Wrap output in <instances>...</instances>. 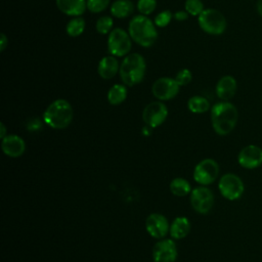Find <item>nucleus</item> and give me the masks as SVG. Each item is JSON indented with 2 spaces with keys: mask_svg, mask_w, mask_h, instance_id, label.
I'll use <instances>...</instances> for the list:
<instances>
[{
  "mask_svg": "<svg viewBox=\"0 0 262 262\" xmlns=\"http://www.w3.org/2000/svg\"><path fill=\"white\" fill-rule=\"evenodd\" d=\"M187 16H188V13L186 11H177L174 14V18L177 20H184L187 18Z\"/></svg>",
  "mask_w": 262,
  "mask_h": 262,
  "instance_id": "obj_32",
  "label": "nucleus"
},
{
  "mask_svg": "<svg viewBox=\"0 0 262 262\" xmlns=\"http://www.w3.org/2000/svg\"><path fill=\"white\" fill-rule=\"evenodd\" d=\"M238 119V112L234 104L229 101H220L211 108L212 127L220 136L228 135L235 127Z\"/></svg>",
  "mask_w": 262,
  "mask_h": 262,
  "instance_id": "obj_1",
  "label": "nucleus"
},
{
  "mask_svg": "<svg viewBox=\"0 0 262 262\" xmlns=\"http://www.w3.org/2000/svg\"><path fill=\"white\" fill-rule=\"evenodd\" d=\"M219 175V165L213 159H204L200 161L193 169V179L201 185H209L213 183Z\"/></svg>",
  "mask_w": 262,
  "mask_h": 262,
  "instance_id": "obj_7",
  "label": "nucleus"
},
{
  "mask_svg": "<svg viewBox=\"0 0 262 262\" xmlns=\"http://www.w3.org/2000/svg\"><path fill=\"white\" fill-rule=\"evenodd\" d=\"M171 18H172V13L169 10H164L156 16L155 24H156V26L163 28V27H166L170 23Z\"/></svg>",
  "mask_w": 262,
  "mask_h": 262,
  "instance_id": "obj_30",
  "label": "nucleus"
},
{
  "mask_svg": "<svg viewBox=\"0 0 262 262\" xmlns=\"http://www.w3.org/2000/svg\"><path fill=\"white\" fill-rule=\"evenodd\" d=\"M0 128H1V135H0V137H1V139L2 138H4L7 134H6V128H5V125L3 124V123H1L0 124Z\"/></svg>",
  "mask_w": 262,
  "mask_h": 262,
  "instance_id": "obj_33",
  "label": "nucleus"
},
{
  "mask_svg": "<svg viewBox=\"0 0 262 262\" xmlns=\"http://www.w3.org/2000/svg\"><path fill=\"white\" fill-rule=\"evenodd\" d=\"M108 52L114 56H124L131 49V37L121 28L114 29L107 38Z\"/></svg>",
  "mask_w": 262,
  "mask_h": 262,
  "instance_id": "obj_8",
  "label": "nucleus"
},
{
  "mask_svg": "<svg viewBox=\"0 0 262 262\" xmlns=\"http://www.w3.org/2000/svg\"><path fill=\"white\" fill-rule=\"evenodd\" d=\"M191 79H192V75L188 69H183L179 71L175 77V80L179 84V86L187 85L191 81Z\"/></svg>",
  "mask_w": 262,
  "mask_h": 262,
  "instance_id": "obj_29",
  "label": "nucleus"
},
{
  "mask_svg": "<svg viewBox=\"0 0 262 262\" xmlns=\"http://www.w3.org/2000/svg\"><path fill=\"white\" fill-rule=\"evenodd\" d=\"M8 44V39L6 37V35L4 33H1L0 35V50L3 51L5 49V47Z\"/></svg>",
  "mask_w": 262,
  "mask_h": 262,
  "instance_id": "obj_31",
  "label": "nucleus"
},
{
  "mask_svg": "<svg viewBox=\"0 0 262 262\" xmlns=\"http://www.w3.org/2000/svg\"><path fill=\"white\" fill-rule=\"evenodd\" d=\"M145 229L151 237L162 239L169 232L170 224L164 215L152 213L145 220Z\"/></svg>",
  "mask_w": 262,
  "mask_h": 262,
  "instance_id": "obj_14",
  "label": "nucleus"
},
{
  "mask_svg": "<svg viewBox=\"0 0 262 262\" xmlns=\"http://www.w3.org/2000/svg\"><path fill=\"white\" fill-rule=\"evenodd\" d=\"M2 151L10 158H18L24 155L26 150L25 140L16 134H8L2 138Z\"/></svg>",
  "mask_w": 262,
  "mask_h": 262,
  "instance_id": "obj_15",
  "label": "nucleus"
},
{
  "mask_svg": "<svg viewBox=\"0 0 262 262\" xmlns=\"http://www.w3.org/2000/svg\"><path fill=\"white\" fill-rule=\"evenodd\" d=\"M199 25L207 34L217 36L224 33L226 29V19L220 11L208 8L199 15Z\"/></svg>",
  "mask_w": 262,
  "mask_h": 262,
  "instance_id": "obj_5",
  "label": "nucleus"
},
{
  "mask_svg": "<svg viewBox=\"0 0 262 262\" xmlns=\"http://www.w3.org/2000/svg\"><path fill=\"white\" fill-rule=\"evenodd\" d=\"M236 88H237L236 80L232 76L226 75V76H223L217 82L216 94L221 100L228 101L234 96L236 92Z\"/></svg>",
  "mask_w": 262,
  "mask_h": 262,
  "instance_id": "obj_16",
  "label": "nucleus"
},
{
  "mask_svg": "<svg viewBox=\"0 0 262 262\" xmlns=\"http://www.w3.org/2000/svg\"><path fill=\"white\" fill-rule=\"evenodd\" d=\"M127 97V89L122 84L113 85L107 92V100L113 105L122 103Z\"/></svg>",
  "mask_w": 262,
  "mask_h": 262,
  "instance_id": "obj_22",
  "label": "nucleus"
},
{
  "mask_svg": "<svg viewBox=\"0 0 262 262\" xmlns=\"http://www.w3.org/2000/svg\"><path fill=\"white\" fill-rule=\"evenodd\" d=\"M187 107L191 113L203 114V113H206L207 111H209L210 102L204 96L195 95V96H192L188 99Z\"/></svg>",
  "mask_w": 262,
  "mask_h": 262,
  "instance_id": "obj_23",
  "label": "nucleus"
},
{
  "mask_svg": "<svg viewBox=\"0 0 262 262\" xmlns=\"http://www.w3.org/2000/svg\"><path fill=\"white\" fill-rule=\"evenodd\" d=\"M190 204L192 209L200 214H207L214 205V194L205 185L195 187L190 192Z\"/></svg>",
  "mask_w": 262,
  "mask_h": 262,
  "instance_id": "obj_9",
  "label": "nucleus"
},
{
  "mask_svg": "<svg viewBox=\"0 0 262 262\" xmlns=\"http://www.w3.org/2000/svg\"><path fill=\"white\" fill-rule=\"evenodd\" d=\"M190 231V222L184 216L176 217L170 224L169 233L174 239L184 238Z\"/></svg>",
  "mask_w": 262,
  "mask_h": 262,
  "instance_id": "obj_18",
  "label": "nucleus"
},
{
  "mask_svg": "<svg viewBox=\"0 0 262 262\" xmlns=\"http://www.w3.org/2000/svg\"><path fill=\"white\" fill-rule=\"evenodd\" d=\"M133 10L134 5L130 0H117L111 7V13L118 18L129 16Z\"/></svg>",
  "mask_w": 262,
  "mask_h": 262,
  "instance_id": "obj_20",
  "label": "nucleus"
},
{
  "mask_svg": "<svg viewBox=\"0 0 262 262\" xmlns=\"http://www.w3.org/2000/svg\"><path fill=\"white\" fill-rule=\"evenodd\" d=\"M157 1L156 0H138L137 9L143 15H148L156 9Z\"/></svg>",
  "mask_w": 262,
  "mask_h": 262,
  "instance_id": "obj_27",
  "label": "nucleus"
},
{
  "mask_svg": "<svg viewBox=\"0 0 262 262\" xmlns=\"http://www.w3.org/2000/svg\"><path fill=\"white\" fill-rule=\"evenodd\" d=\"M74 111L71 103L66 99L52 101L43 114L44 122L51 128L61 130L67 128L73 121Z\"/></svg>",
  "mask_w": 262,
  "mask_h": 262,
  "instance_id": "obj_2",
  "label": "nucleus"
},
{
  "mask_svg": "<svg viewBox=\"0 0 262 262\" xmlns=\"http://www.w3.org/2000/svg\"><path fill=\"white\" fill-rule=\"evenodd\" d=\"M218 189L224 199L228 201H236L243 195L245 184L242 178L236 174L226 173L220 177Z\"/></svg>",
  "mask_w": 262,
  "mask_h": 262,
  "instance_id": "obj_6",
  "label": "nucleus"
},
{
  "mask_svg": "<svg viewBox=\"0 0 262 262\" xmlns=\"http://www.w3.org/2000/svg\"><path fill=\"white\" fill-rule=\"evenodd\" d=\"M237 163L245 169H256L262 165V148L256 144L243 147L237 155Z\"/></svg>",
  "mask_w": 262,
  "mask_h": 262,
  "instance_id": "obj_13",
  "label": "nucleus"
},
{
  "mask_svg": "<svg viewBox=\"0 0 262 262\" xmlns=\"http://www.w3.org/2000/svg\"><path fill=\"white\" fill-rule=\"evenodd\" d=\"M167 117L168 108L166 104L161 101H152L148 103L142 112L143 122L150 128H157L162 125Z\"/></svg>",
  "mask_w": 262,
  "mask_h": 262,
  "instance_id": "obj_10",
  "label": "nucleus"
},
{
  "mask_svg": "<svg viewBox=\"0 0 262 262\" xmlns=\"http://www.w3.org/2000/svg\"><path fill=\"white\" fill-rule=\"evenodd\" d=\"M257 10H258L259 14L262 16V0L257 1Z\"/></svg>",
  "mask_w": 262,
  "mask_h": 262,
  "instance_id": "obj_34",
  "label": "nucleus"
},
{
  "mask_svg": "<svg viewBox=\"0 0 262 262\" xmlns=\"http://www.w3.org/2000/svg\"><path fill=\"white\" fill-rule=\"evenodd\" d=\"M185 9L191 15H200L205 9L201 0H186Z\"/></svg>",
  "mask_w": 262,
  "mask_h": 262,
  "instance_id": "obj_26",
  "label": "nucleus"
},
{
  "mask_svg": "<svg viewBox=\"0 0 262 262\" xmlns=\"http://www.w3.org/2000/svg\"><path fill=\"white\" fill-rule=\"evenodd\" d=\"M128 33L133 41L143 47H150L158 38L154 23L145 15H136L130 23Z\"/></svg>",
  "mask_w": 262,
  "mask_h": 262,
  "instance_id": "obj_3",
  "label": "nucleus"
},
{
  "mask_svg": "<svg viewBox=\"0 0 262 262\" xmlns=\"http://www.w3.org/2000/svg\"><path fill=\"white\" fill-rule=\"evenodd\" d=\"M57 8L68 14L73 16H78L84 13L87 8L86 0H56Z\"/></svg>",
  "mask_w": 262,
  "mask_h": 262,
  "instance_id": "obj_17",
  "label": "nucleus"
},
{
  "mask_svg": "<svg viewBox=\"0 0 262 262\" xmlns=\"http://www.w3.org/2000/svg\"><path fill=\"white\" fill-rule=\"evenodd\" d=\"M110 3V0H87V8L93 12H101L103 11Z\"/></svg>",
  "mask_w": 262,
  "mask_h": 262,
  "instance_id": "obj_28",
  "label": "nucleus"
},
{
  "mask_svg": "<svg viewBox=\"0 0 262 262\" xmlns=\"http://www.w3.org/2000/svg\"><path fill=\"white\" fill-rule=\"evenodd\" d=\"M98 74L102 79H112L115 77L119 69L118 60L115 58L114 55H107L100 59L98 63Z\"/></svg>",
  "mask_w": 262,
  "mask_h": 262,
  "instance_id": "obj_19",
  "label": "nucleus"
},
{
  "mask_svg": "<svg viewBox=\"0 0 262 262\" xmlns=\"http://www.w3.org/2000/svg\"><path fill=\"white\" fill-rule=\"evenodd\" d=\"M145 60L139 53L127 55L120 67V77L125 85L134 86L139 84L145 75Z\"/></svg>",
  "mask_w": 262,
  "mask_h": 262,
  "instance_id": "obj_4",
  "label": "nucleus"
},
{
  "mask_svg": "<svg viewBox=\"0 0 262 262\" xmlns=\"http://www.w3.org/2000/svg\"><path fill=\"white\" fill-rule=\"evenodd\" d=\"M177 246L170 238H162L152 248L154 262H175L177 259Z\"/></svg>",
  "mask_w": 262,
  "mask_h": 262,
  "instance_id": "obj_11",
  "label": "nucleus"
},
{
  "mask_svg": "<svg viewBox=\"0 0 262 262\" xmlns=\"http://www.w3.org/2000/svg\"><path fill=\"white\" fill-rule=\"evenodd\" d=\"M85 29V20L82 17H74L67 25V33L71 37L80 36Z\"/></svg>",
  "mask_w": 262,
  "mask_h": 262,
  "instance_id": "obj_24",
  "label": "nucleus"
},
{
  "mask_svg": "<svg viewBox=\"0 0 262 262\" xmlns=\"http://www.w3.org/2000/svg\"><path fill=\"white\" fill-rule=\"evenodd\" d=\"M113 18L111 16H101L96 21V31L99 34L105 35L110 33L111 29L113 28Z\"/></svg>",
  "mask_w": 262,
  "mask_h": 262,
  "instance_id": "obj_25",
  "label": "nucleus"
},
{
  "mask_svg": "<svg viewBox=\"0 0 262 262\" xmlns=\"http://www.w3.org/2000/svg\"><path fill=\"white\" fill-rule=\"evenodd\" d=\"M179 87L180 86L175 79L163 77L152 84L151 91L154 96L159 100H169L178 94Z\"/></svg>",
  "mask_w": 262,
  "mask_h": 262,
  "instance_id": "obj_12",
  "label": "nucleus"
},
{
  "mask_svg": "<svg viewBox=\"0 0 262 262\" xmlns=\"http://www.w3.org/2000/svg\"><path fill=\"white\" fill-rule=\"evenodd\" d=\"M170 191L176 196H185L190 194L191 187L189 182L181 177H176L170 182Z\"/></svg>",
  "mask_w": 262,
  "mask_h": 262,
  "instance_id": "obj_21",
  "label": "nucleus"
}]
</instances>
